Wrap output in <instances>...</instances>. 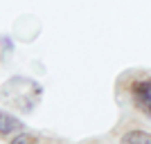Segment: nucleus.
<instances>
[{
    "label": "nucleus",
    "instance_id": "obj_1",
    "mask_svg": "<svg viewBox=\"0 0 151 144\" xmlns=\"http://www.w3.org/2000/svg\"><path fill=\"white\" fill-rule=\"evenodd\" d=\"M131 97H133V104H135L145 115L151 117V79H145V81L133 83Z\"/></svg>",
    "mask_w": 151,
    "mask_h": 144
},
{
    "label": "nucleus",
    "instance_id": "obj_2",
    "mask_svg": "<svg viewBox=\"0 0 151 144\" xmlns=\"http://www.w3.org/2000/svg\"><path fill=\"white\" fill-rule=\"evenodd\" d=\"M23 128L20 119H16L14 115L0 110V135H12V133H18Z\"/></svg>",
    "mask_w": 151,
    "mask_h": 144
},
{
    "label": "nucleus",
    "instance_id": "obj_3",
    "mask_svg": "<svg viewBox=\"0 0 151 144\" xmlns=\"http://www.w3.org/2000/svg\"><path fill=\"white\" fill-rule=\"evenodd\" d=\"M120 144H151V133L145 131H129L122 135Z\"/></svg>",
    "mask_w": 151,
    "mask_h": 144
},
{
    "label": "nucleus",
    "instance_id": "obj_4",
    "mask_svg": "<svg viewBox=\"0 0 151 144\" xmlns=\"http://www.w3.org/2000/svg\"><path fill=\"white\" fill-rule=\"evenodd\" d=\"M9 144H34V138L27 135V133H23V135H18V138H14Z\"/></svg>",
    "mask_w": 151,
    "mask_h": 144
}]
</instances>
